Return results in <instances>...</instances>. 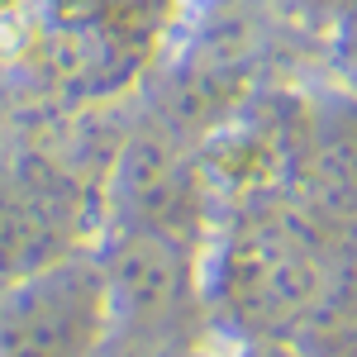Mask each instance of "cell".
Returning <instances> with one entry per match:
<instances>
[{"mask_svg": "<svg viewBox=\"0 0 357 357\" xmlns=\"http://www.w3.org/2000/svg\"><path fill=\"white\" fill-rule=\"evenodd\" d=\"M105 329L100 276L62 267L0 301V357H96Z\"/></svg>", "mask_w": 357, "mask_h": 357, "instance_id": "cell-1", "label": "cell"}]
</instances>
